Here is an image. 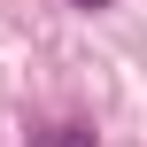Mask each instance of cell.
<instances>
[{
  "mask_svg": "<svg viewBox=\"0 0 147 147\" xmlns=\"http://www.w3.org/2000/svg\"><path fill=\"white\" fill-rule=\"evenodd\" d=\"M31 147H93V124H78V116H62V124H39Z\"/></svg>",
  "mask_w": 147,
  "mask_h": 147,
  "instance_id": "1",
  "label": "cell"
},
{
  "mask_svg": "<svg viewBox=\"0 0 147 147\" xmlns=\"http://www.w3.org/2000/svg\"><path fill=\"white\" fill-rule=\"evenodd\" d=\"M70 8H85V16H93V8H109V0H70Z\"/></svg>",
  "mask_w": 147,
  "mask_h": 147,
  "instance_id": "2",
  "label": "cell"
}]
</instances>
